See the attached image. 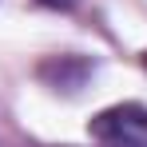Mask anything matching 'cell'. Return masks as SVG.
<instances>
[{"instance_id": "3957f363", "label": "cell", "mask_w": 147, "mask_h": 147, "mask_svg": "<svg viewBox=\"0 0 147 147\" xmlns=\"http://www.w3.org/2000/svg\"><path fill=\"white\" fill-rule=\"evenodd\" d=\"M143 64H147V60H143Z\"/></svg>"}, {"instance_id": "7a4b0ae2", "label": "cell", "mask_w": 147, "mask_h": 147, "mask_svg": "<svg viewBox=\"0 0 147 147\" xmlns=\"http://www.w3.org/2000/svg\"><path fill=\"white\" fill-rule=\"evenodd\" d=\"M44 80H52L56 88H64V92H76L80 84H84V76H88V60H76V56H60V60H52L40 68Z\"/></svg>"}, {"instance_id": "6da1fadb", "label": "cell", "mask_w": 147, "mask_h": 147, "mask_svg": "<svg viewBox=\"0 0 147 147\" xmlns=\"http://www.w3.org/2000/svg\"><path fill=\"white\" fill-rule=\"evenodd\" d=\"M99 147H147V107L143 103H115L103 107L88 123Z\"/></svg>"}]
</instances>
